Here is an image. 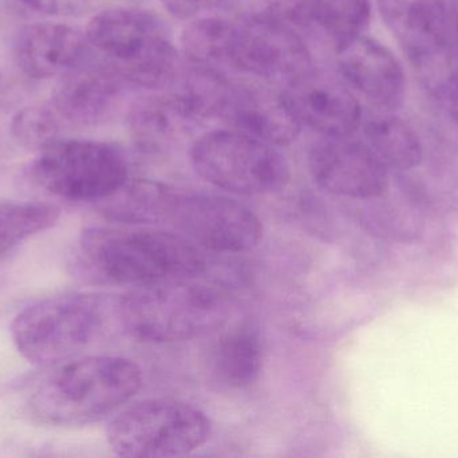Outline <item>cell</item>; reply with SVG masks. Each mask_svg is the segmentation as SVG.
Wrapping results in <instances>:
<instances>
[{"instance_id":"6da1fadb","label":"cell","mask_w":458,"mask_h":458,"mask_svg":"<svg viewBox=\"0 0 458 458\" xmlns=\"http://www.w3.org/2000/svg\"><path fill=\"white\" fill-rule=\"evenodd\" d=\"M80 263L91 276L118 285L199 277L207 268L198 245L149 226H91L80 237Z\"/></svg>"},{"instance_id":"7a4b0ae2","label":"cell","mask_w":458,"mask_h":458,"mask_svg":"<svg viewBox=\"0 0 458 458\" xmlns=\"http://www.w3.org/2000/svg\"><path fill=\"white\" fill-rule=\"evenodd\" d=\"M123 328L121 296L69 293L38 301L19 312L11 336L19 354L37 366H58L83 357Z\"/></svg>"},{"instance_id":"3957f363","label":"cell","mask_w":458,"mask_h":458,"mask_svg":"<svg viewBox=\"0 0 458 458\" xmlns=\"http://www.w3.org/2000/svg\"><path fill=\"white\" fill-rule=\"evenodd\" d=\"M142 386L141 368L112 355H83L61 363L32 392V419L48 427H82L128 403Z\"/></svg>"},{"instance_id":"277c9868","label":"cell","mask_w":458,"mask_h":458,"mask_svg":"<svg viewBox=\"0 0 458 458\" xmlns=\"http://www.w3.org/2000/svg\"><path fill=\"white\" fill-rule=\"evenodd\" d=\"M195 279L142 285L121 296L125 333L152 343H177L219 330L227 319V293Z\"/></svg>"},{"instance_id":"5b68a950","label":"cell","mask_w":458,"mask_h":458,"mask_svg":"<svg viewBox=\"0 0 458 458\" xmlns=\"http://www.w3.org/2000/svg\"><path fill=\"white\" fill-rule=\"evenodd\" d=\"M212 422L201 409L172 398H150L123 409L107 425L106 438L117 456H188L208 443Z\"/></svg>"},{"instance_id":"8992f818","label":"cell","mask_w":458,"mask_h":458,"mask_svg":"<svg viewBox=\"0 0 458 458\" xmlns=\"http://www.w3.org/2000/svg\"><path fill=\"white\" fill-rule=\"evenodd\" d=\"M191 161L209 185L236 195H264L279 190L290 177L277 147L236 129L203 134L191 148Z\"/></svg>"},{"instance_id":"52a82bcc","label":"cell","mask_w":458,"mask_h":458,"mask_svg":"<svg viewBox=\"0 0 458 458\" xmlns=\"http://www.w3.org/2000/svg\"><path fill=\"white\" fill-rule=\"evenodd\" d=\"M35 182L53 195L72 202H104L129 180L120 148L94 140H56L38 152Z\"/></svg>"},{"instance_id":"ba28073f","label":"cell","mask_w":458,"mask_h":458,"mask_svg":"<svg viewBox=\"0 0 458 458\" xmlns=\"http://www.w3.org/2000/svg\"><path fill=\"white\" fill-rule=\"evenodd\" d=\"M171 225L200 249L239 255L263 238L260 218L242 202L216 194H177Z\"/></svg>"},{"instance_id":"9c48e42d","label":"cell","mask_w":458,"mask_h":458,"mask_svg":"<svg viewBox=\"0 0 458 458\" xmlns=\"http://www.w3.org/2000/svg\"><path fill=\"white\" fill-rule=\"evenodd\" d=\"M228 64L245 74L288 86L311 72V54L295 30L252 18L236 26Z\"/></svg>"},{"instance_id":"30bf717a","label":"cell","mask_w":458,"mask_h":458,"mask_svg":"<svg viewBox=\"0 0 458 458\" xmlns=\"http://www.w3.org/2000/svg\"><path fill=\"white\" fill-rule=\"evenodd\" d=\"M309 169L322 190L346 198H374L389 185L387 167L354 136H322L310 151Z\"/></svg>"},{"instance_id":"8fae6325","label":"cell","mask_w":458,"mask_h":458,"mask_svg":"<svg viewBox=\"0 0 458 458\" xmlns=\"http://www.w3.org/2000/svg\"><path fill=\"white\" fill-rule=\"evenodd\" d=\"M377 4L414 69L452 50L446 0H377Z\"/></svg>"},{"instance_id":"7c38bea8","label":"cell","mask_w":458,"mask_h":458,"mask_svg":"<svg viewBox=\"0 0 458 458\" xmlns=\"http://www.w3.org/2000/svg\"><path fill=\"white\" fill-rule=\"evenodd\" d=\"M126 85L109 62L88 58L61 75L54 89V107L70 123L98 125L117 112Z\"/></svg>"},{"instance_id":"4fadbf2b","label":"cell","mask_w":458,"mask_h":458,"mask_svg":"<svg viewBox=\"0 0 458 458\" xmlns=\"http://www.w3.org/2000/svg\"><path fill=\"white\" fill-rule=\"evenodd\" d=\"M336 45V64L350 86L379 109L400 107L405 96V73L386 46L363 34Z\"/></svg>"},{"instance_id":"5bb4252c","label":"cell","mask_w":458,"mask_h":458,"mask_svg":"<svg viewBox=\"0 0 458 458\" xmlns=\"http://www.w3.org/2000/svg\"><path fill=\"white\" fill-rule=\"evenodd\" d=\"M284 94L301 125L322 136H354L362 125L360 101L335 78L311 70L288 85Z\"/></svg>"},{"instance_id":"9a60e30c","label":"cell","mask_w":458,"mask_h":458,"mask_svg":"<svg viewBox=\"0 0 458 458\" xmlns=\"http://www.w3.org/2000/svg\"><path fill=\"white\" fill-rule=\"evenodd\" d=\"M86 38L117 72L141 61L169 39L157 16L136 8H112L97 13L89 22Z\"/></svg>"},{"instance_id":"2e32d148","label":"cell","mask_w":458,"mask_h":458,"mask_svg":"<svg viewBox=\"0 0 458 458\" xmlns=\"http://www.w3.org/2000/svg\"><path fill=\"white\" fill-rule=\"evenodd\" d=\"M222 117L236 131L274 147L295 143L303 126L284 91L258 85H232Z\"/></svg>"},{"instance_id":"e0dca14e","label":"cell","mask_w":458,"mask_h":458,"mask_svg":"<svg viewBox=\"0 0 458 458\" xmlns=\"http://www.w3.org/2000/svg\"><path fill=\"white\" fill-rule=\"evenodd\" d=\"M13 58L19 72L26 77H56L89 58L88 38L69 24H31L16 35Z\"/></svg>"},{"instance_id":"ac0fdd59","label":"cell","mask_w":458,"mask_h":458,"mask_svg":"<svg viewBox=\"0 0 458 458\" xmlns=\"http://www.w3.org/2000/svg\"><path fill=\"white\" fill-rule=\"evenodd\" d=\"M208 363L223 386L244 389L252 385L263 366V346L258 330L240 324L220 333L209 350Z\"/></svg>"},{"instance_id":"d6986e66","label":"cell","mask_w":458,"mask_h":458,"mask_svg":"<svg viewBox=\"0 0 458 458\" xmlns=\"http://www.w3.org/2000/svg\"><path fill=\"white\" fill-rule=\"evenodd\" d=\"M177 191L155 180H128L101 207L110 220L120 225L150 226L169 223Z\"/></svg>"},{"instance_id":"ffe728a7","label":"cell","mask_w":458,"mask_h":458,"mask_svg":"<svg viewBox=\"0 0 458 458\" xmlns=\"http://www.w3.org/2000/svg\"><path fill=\"white\" fill-rule=\"evenodd\" d=\"M169 94L191 124L222 117L227 108L232 83L225 74L207 65L191 64L180 72Z\"/></svg>"},{"instance_id":"44dd1931","label":"cell","mask_w":458,"mask_h":458,"mask_svg":"<svg viewBox=\"0 0 458 458\" xmlns=\"http://www.w3.org/2000/svg\"><path fill=\"white\" fill-rule=\"evenodd\" d=\"M363 142L381 159L389 171H406L422 160L419 134L397 116L376 115L362 121Z\"/></svg>"},{"instance_id":"7402d4cb","label":"cell","mask_w":458,"mask_h":458,"mask_svg":"<svg viewBox=\"0 0 458 458\" xmlns=\"http://www.w3.org/2000/svg\"><path fill=\"white\" fill-rule=\"evenodd\" d=\"M128 124L134 142L147 151L168 147L191 125L169 94L137 102L129 112Z\"/></svg>"},{"instance_id":"603a6c76","label":"cell","mask_w":458,"mask_h":458,"mask_svg":"<svg viewBox=\"0 0 458 458\" xmlns=\"http://www.w3.org/2000/svg\"><path fill=\"white\" fill-rule=\"evenodd\" d=\"M236 26L223 18L206 16L191 22L180 37L182 53L191 64L215 66L228 62Z\"/></svg>"},{"instance_id":"cb8c5ba5","label":"cell","mask_w":458,"mask_h":458,"mask_svg":"<svg viewBox=\"0 0 458 458\" xmlns=\"http://www.w3.org/2000/svg\"><path fill=\"white\" fill-rule=\"evenodd\" d=\"M59 209L38 202L0 203V257L58 220Z\"/></svg>"},{"instance_id":"d4e9b609","label":"cell","mask_w":458,"mask_h":458,"mask_svg":"<svg viewBox=\"0 0 458 458\" xmlns=\"http://www.w3.org/2000/svg\"><path fill=\"white\" fill-rule=\"evenodd\" d=\"M312 23L336 43L362 34L370 21V0H311Z\"/></svg>"},{"instance_id":"484cf974","label":"cell","mask_w":458,"mask_h":458,"mask_svg":"<svg viewBox=\"0 0 458 458\" xmlns=\"http://www.w3.org/2000/svg\"><path fill=\"white\" fill-rule=\"evenodd\" d=\"M10 132L24 150L40 152L59 140V123L47 108L29 107L13 116Z\"/></svg>"},{"instance_id":"4316f807","label":"cell","mask_w":458,"mask_h":458,"mask_svg":"<svg viewBox=\"0 0 458 458\" xmlns=\"http://www.w3.org/2000/svg\"><path fill=\"white\" fill-rule=\"evenodd\" d=\"M454 50L420 72L422 82L458 123V61Z\"/></svg>"},{"instance_id":"83f0119b","label":"cell","mask_w":458,"mask_h":458,"mask_svg":"<svg viewBox=\"0 0 458 458\" xmlns=\"http://www.w3.org/2000/svg\"><path fill=\"white\" fill-rule=\"evenodd\" d=\"M252 18L301 29L312 23L311 0H250Z\"/></svg>"},{"instance_id":"f1b7e54d","label":"cell","mask_w":458,"mask_h":458,"mask_svg":"<svg viewBox=\"0 0 458 458\" xmlns=\"http://www.w3.org/2000/svg\"><path fill=\"white\" fill-rule=\"evenodd\" d=\"M164 7L179 19H191L217 7L223 0H161Z\"/></svg>"},{"instance_id":"f546056e","label":"cell","mask_w":458,"mask_h":458,"mask_svg":"<svg viewBox=\"0 0 458 458\" xmlns=\"http://www.w3.org/2000/svg\"><path fill=\"white\" fill-rule=\"evenodd\" d=\"M30 10L43 13H55L64 8V0H19Z\"/></svg>"},{"instance_id":"4dcf8cb0","label":"cell","mask_w":458,"mask_h":458,"mask_svg":"<svg viewBox=\"0 0 458 458\" xmlns=\"http://www.w3.org/2000/svg\"><path fill=\"white\" fill-rule=\"evenodd\" d=\"M13 99H15V88L13 83L8 82L4 77L0 75V107L11 104Z\"/></svg>"},{"instance_id":"1f68e13d","label":"cell","mask_w":458,"mask_h":458,"mask_svg":"<svg viewBox=\"0 0 458 458\" xmlns=\"http://www.w3.org/2000/svg\"><path fill=\"white\" fill-rule=\"evenodd\" d=\"M456 34L458 37V8H457V15H456Z\"/></svg>"}]
</instances>
